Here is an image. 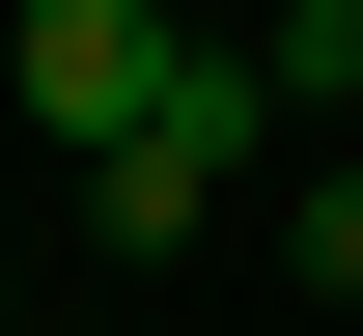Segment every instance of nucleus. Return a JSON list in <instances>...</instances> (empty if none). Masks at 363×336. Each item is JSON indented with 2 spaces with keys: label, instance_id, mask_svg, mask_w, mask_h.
<instances>
[{
  "label": "nucleus",
  "instance_id": "nucleus-1",
  "mask_svg": "<svg viewBox=\"0 0 363 336\" xmlns=\"http://www.w3.org/2000/svg\"><path fill=\"white\" fill-rule=\"evenodd\" d=\"M252 141H279V56H196L140 141H84V252H112V281H140V252H196V224L252 196Z\"/></svg>",
  "mask_w": 363,
  "mask_h": 336
},
{
  "label": "nucleus",
  "instance_id": "nucleus-2",
  "mask_svg": "<svg viewBox=\"0 0 363 336\" xmlns=\"http://www.w3.org/2000/svg\"><path fill=\"white\" fill-rule=\"evenodd\" d=\"M0 85H28L56 141H140V112L196 85V28H168V0H28V28H0Z\"/></svg>",
  "mask_w": 363,
  "mask_h": 336
},
{
  "label": "nucleus",
  "instance_id": "nucleus-3",
  "mask_svg": "<svg viewBox=\"0 0 363 336\" xmlns=\"http://www.w3.org/2000/svg\"><path fill=\"white\" fill-rule=\"evenodd\" d=\"M279 281H363V141H335L308 196H279Z\"/></svg>",
  "mask_w": 363,
  "mask_h": 336
},
{
  "label": "nucleus",
  "instance_id": "nucleus-4",
  "mask_svg": "<svg viewBox=\"0 0 363 336\" xmlns=\"http://www.w3.org/2000/svg\"><path fill=\"white\" fill-rule=\"evenodd\" d=\"M308 85H335V141H363V28H335V56H308Z\"/></svg>",
  "mask_w": 363,
  "mask_h": 336
},
{
  "label": "nucleus",
  "instance_id": "nucleus-5",
  "mask_svg": "<svg viewBox=\"0 0 363 336\" xmlns=\"http://www.w3.org/2000/svg\"><path fill=\"white\" fill-rule=\"evenodd\" d=\"M279 28H308V56H335V28H363V0H279Z\"/></svg>",
  "mask_w": 363,
  "mask_h": 336
},
{
  "label": "nucleus",
  "instance_id": "nucleus-6",
  "mask_svg": "<svg viewBox=\"0 0 363 336\" xmlns=\"http://www.w3.org/2000/svg\"><path fill=\"white\" fill-rule=\"evenodd\" d=\"M0 336H28V252H0Z\"/></svg>",
  "mask_w": 363,
  "mask_h": 336
}]
</instances>
